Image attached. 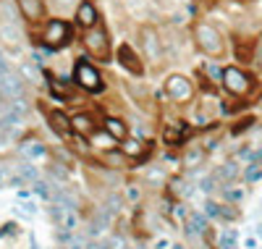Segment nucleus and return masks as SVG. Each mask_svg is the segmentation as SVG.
Masks as SVG:
<instances>
[{
  "label": "nucleus",
  "instance_id": "f257e3e1",
  "mask_svg": "<svg viewBox=\"0 0 262 249\" xmlns=\"http://www.w3.org/2000/svg\"><path fill=\"white\" fill-rule=\"evenodd\" d=\"M196 42H200V48H202L207 55H212V58L223 53V39H221V34H217L212 27H207V24L196 27Z\"/></svg>",
  "mask_w": 262,
  "mask_h": 249
},
{
  "label": "nucleus",
  "instance_id": "f03ea898",
  "mask_svg": "<svg viewBox=\"0 0 262 249\" xmlns=\"http://www.w3.org/2000/svg\"><path fill=\"white\" fill-rule=\"evenodd\" d=\"M74 74H76V84H81L84 89H90V92H100V89H102L100 74L95 71V66H90L86 60H79V63H76Z\"/></svg>",
  "mask_w": 262,
  "mask_h": 249
},
{
  "label": "nucleus",
  "instance_id": "7ed1b4c3",
  "mask_svg": "<svg viewBox=\"0 0 262 249\" xmlns=\"http://www.w3.org/2000/svg\"><path fill=\"white\" fill-rule=\"evenodd\" d=\"M86 50H90L97 60H107L111 58V42H107V37H105V32H100V29H95V32H90L86 34Z\"/></svg>",
  "mask_w": 262,
  "mask_h": 249
},
{
  "label": "nucleus",
  "instance_id": "20e7f679",
  "mask_svg": "<svg viewBox=\"0 0 262 249\" xmlns=\"http://www.w3.org/2000/svg\"><path fill=\"white\" fill-rule=\"evenodd\" d=\"M223 81H226V89L233 95H244L249 89V76L242 74L238 69H226L223 71Z\"/></svg>",
  "mask_w": 262,
  "mask_h": 249
},
{
  "label": "nucleus",
  "instance_id": "39448f33",
  "mask_svg": "<svg viewBox=\"0 0 262 249\" xmlns=\"http://www.w3.org/2000/svg\"><path fill=\"white\" fill-rule=\"evenodd\" d=\"M168 95L176 100H189L191 97V84L184 76H170L168 79Z\"/></svg>",
  "mask_w": 262,
  "mask_h": 249
},
{
  "label": "nucleus",
  "instance_id": "423d86ee",
  "mask_svg": "<svg viewBox=\"0 0 262 249\" xmlns=\"http://www.w3.org/2000/svg\"><path fill=\"white\" fill-rule=\"evenodd\" d=\"M45 39L50 45H55V48H60V45L69 42V27H66L63 21H53V24L48 27V32H45Z\"/></svg>",
  "mask_w": 262,
  "mask_h": 249
},
{
  "label": "nucleus",
  "instance_id": "0eeeda50",
  "mask_svg": "<svg viewBox=\"0 0 262 249\" xmlns=\"http://www.w3.org/2000/svg\"><path fill=\"white\" fill-rule=\"evenodd\" d=\"M53 218L58 220V225L60 229H74L76 225V213H74V208H66V205H53Z\"/></svg>",
  "mask_w": 262,
  "mask_h": 249
},
{
  "label": "nucleus",
  "instance_id": "6e6552de",
  "mask_svg": "<svg viewBox=\"0 0 262 249\" xmlns=\"http://www.w3.org/2000/svg\"><path fill=\"white\" fill-rule=\"evenodd\" d=\"M142 45H144V50H147V55L152 58V60H160V45H158V34L152 32V29H144L142 32Z\"/></svg>",
  "mask_w": 262,
  "mask_h": 249
},
{
  "label": "nucleus",
  "instance_id": "1a4fd4ad",
  "mask_svg": "<svg viewBox=\"0 0 262 249\" xmlns=\"http://www.w3.org/2000/svg\"><path fill=\"white\" fill-rule=\"evenodd\" d=\"M118 55H121V60H123V66H126L128 71H134V74H142V63H139V58L134 55V50H131L128 45H121Z\"/></svg>",
  "mask_w": 262,
  "mask_h": 249
},
{
  "label": "nucleus",
  "instance_id": "9d476101",
  "mask_svg": "<svg viewBox=\"0 0 262 249\" xmlns=\"http://www.w3.org/2000/svg\"><path fill=\"white\" fill-rule=\"evenodd\" d=\"M76 18H79V24L81 27H92L95 24V18H97V11L92 3H81L79 11H76Z\"/></svg>",
  "mask_w": 262,
  "mask_h": 249
},
{
  "label": "nucleus",
  "instance_id": "9b49d317",
  "mask_svg": "<svg viewBox=\"0 0 262 249\" xmlns=\"http://www.w3.org/2000/svg\"><path fill=\"white\" fill-rule=\"evenodd\" d=\"M18 6H21V11H24L27 18H39L42 16V3L39 0H18Z\"/></svg>",
  "mask_w": 262,
  "mask_h": 249
},
{
  "label": "nucleus",
  "instance_id": "f8f14e48",
  "mask_svg": "<svg viewBox=\"0 0 262 249\" xmlns=\"http://www.w3.org/2000/svg\"><path fill=\"white\" fill-rule=\"evenodd\" d=\"M105 129H107V134H113L116 139H123V137H126V126H123L118 118H107V121H105Z\"/></svg>",
  "mask_w": 262,
  "mask_h": 249
},
{
  "label": "nucleus",
  "instance_id": "ddd939ff",
  "mask_svg": "<svg viewBox=\"0 0 262 249\" xmlns=\"http://www.w3.org/2000/svg\"><path fill=\"white\" fill-rule=\"evenodd\" d=\"M50 118L55 121V131H58V134H69V118H66L63 113H58V110H55Z\"/></svg>",
  "mask_w": 262,
  "mask_h": 249
},
{
  "label": "nucleus",
  "instance_id": "4468645a",
  "mask_svg": "<svg viewBox=\"0 0 262 249\" xmlns=\"http://www.w3.org/2000/svg\"><path fill=\"white\" fill-rule=\"evenodd\" d=\"M74 129H79L81 134H90L95 126H92V121L86 118V116H76V118H74Z\"/></svg>",
  "mask_w": 262,
  "mask_h": 249
},
{
  "label": "nucleus",
  "instance_id": "2eb2a0df",
  "mask_svg": "<svg viewBox=\"0 0 262 249\" xmlns=\"http://www.w3.org/2000/svg\"><path fill=\"white\" fill-rule=\"evenodd\" d=\"M259 176H262V163H257V160H254V163H249V165H247L244 178H247V181H257Z\"/></svg>",
  "mask_w": 262,
  "mask_h": 249
},
{
  "label": "nucleus",
  "instance_id": "dca6fc26",
  "mask_svg": "<svg viewBox=\"0 0 262 249\" xmlns=\"http://www.w3.org/2000/svg\"><path fill=\"white\" fill-rule=\"evenodd\" d=\"M29 144H32V147H24V152H27V155H37V157H39L42 152H45V150L39 147V142H29Z\"/></svg>",
  "mask_w": 262,
  "mask_h": 249
},
{
  "label": "nucleus",
  "instance_id": "f3484780",
  "mask_svg": "<svg viewBox=\"0 0 262 249\" xmlns=\"http://www.w3.org/2000/svg\"><path fill=\"white\" fill-rule=\"evenodd\" d=\"M257 63L262 66V39H259V45H257Z\"/></svg>",
  "mask_w": 262,
  "mask_h": 249
},
{
  "label": "nucleus",
  "instance_id": "a211bd4d",
  "mask_svg": "<svg viewBox=\"0 0 262 249\" xmlns=\"http://www.w3.org/2000/svg\"><path fill=\"white\" fill-rule=\"evenodd\" d=\"M0 69L8 71V66H6V55H3V53H0Z\"/></svg>",
  "mask_w": 262,
  "mask_h": 249
},
{
  "label": "nucleus",
  "instance_id": "6ab92c4d",
  "mask_svg": "<svg viewBox=\"0 0 262 249\" xmlns=\"http://www.w3.org/2000/svg\"><path fill=\"white\" fill-rule=\"evenodd\" d=\"M58 3H60V6H69V3H71V0H58Z\"/></svg>",
  "mask_w": 262,
  "mask_h": 249
},
{
  "label": "nucleus",
  "instance_id": "aec40b11",
  "mask_svg": "<svg viewBox=\"0 0 262 249\" xmlns=\"http://www.w3.org/2000/svg\"><path fill=\"white\" fill-rule=\"evenodd\" d=\"M90 249H105V246H100V244H92V246H90Z\"/></svg>",
  "mask_w": 262,
  "mask_h": 249
},
{
  "label": "nucleus",
  "instance_id": "412c9836",
  "mask_svg": "<svg viewBox=\"0 0 262 249\" xmlns=\"http://www.w3.org/2000/svg\"><path fill=\"white\" fill-rule=\"evenodd\" d=\"M3 178H6V171H3V168H0V181H3Z\"/></svg>",
  "mask_w": 262,
  "mask_h": 249
},
{
  "label": "nucleus",
  "instance_id": "4be33fe9",
  "mask_svg": "<svg viewBox=\"0 0 262 249\" xmlns=\"http://www.w3.org/2000/svg\"><path fill=\"white\" fill-rule=\"evenodd\" d=\"M66 249H79V244H71V246H66Z\"/></svg>",
  "mask_w": 262,
  "mask_h": 249
}]
</instances>
